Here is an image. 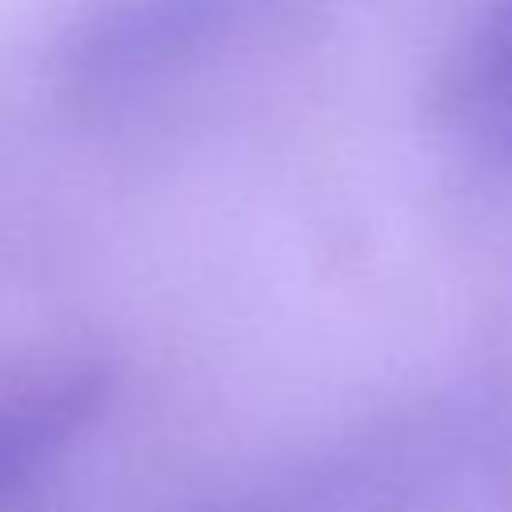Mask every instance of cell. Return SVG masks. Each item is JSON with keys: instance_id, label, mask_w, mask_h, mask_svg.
I'll use <instances>...</instances> for the list:
<instances>
[{"instance_id": "cell-1", "label": "cell", "mask_w": 512, "mask_h": 512, "mask_svg": "<svg viewBox=\"0 0 512 512\" xmlns=\"http://www.w3.org/2000/svg\"><path fill=\"white\" fill-rule=\"evenodd\" d=\"M452 116L472 140L512 152V0L468 36L452 68Z\"/></svg>"}]
</instances>
